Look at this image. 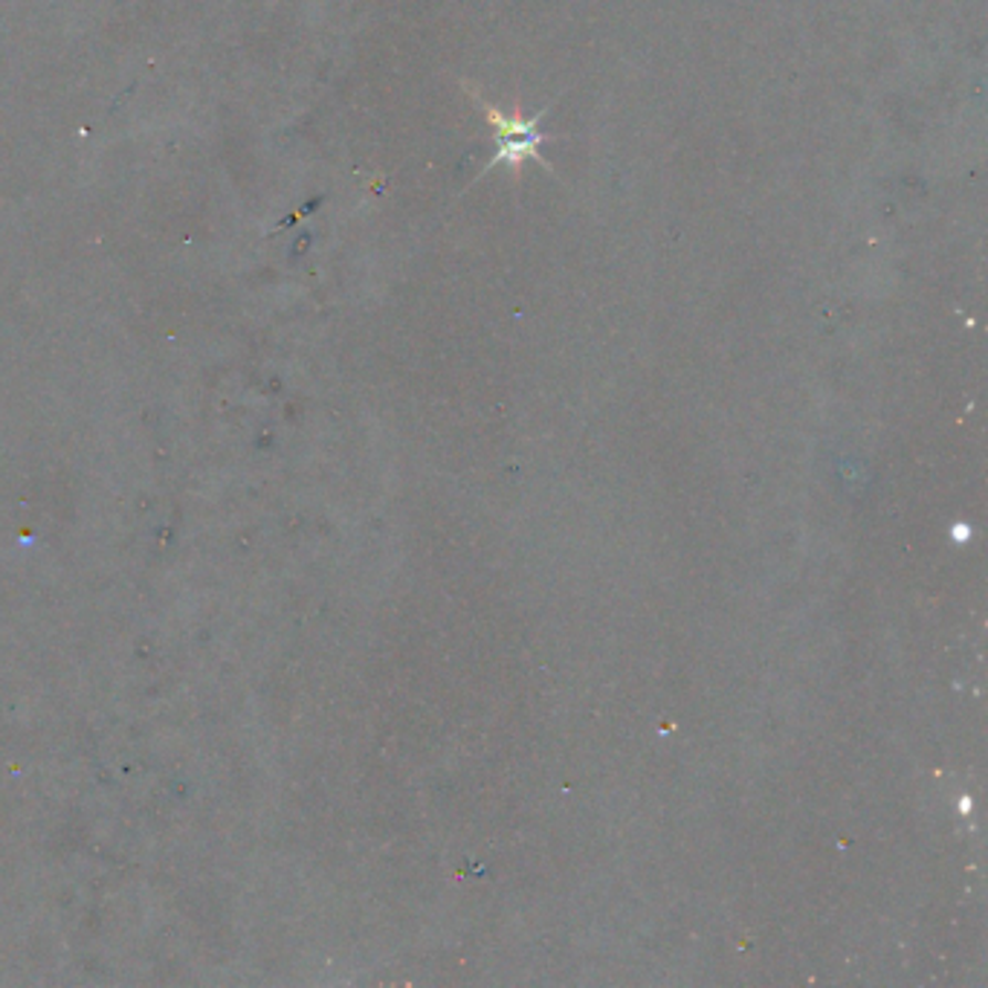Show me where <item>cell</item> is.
Listing matches in <instances>:
<instances>
[{
  "label": "cell",
  "instance_id": "1",
  "mask_svg": "<svg viewBox=\"0 0 988 988\" xmlns=\"http://www.w3.org/2000/svg\"><path fill=\"white\" fill-rule=\"evenodd\" d=\"M491 123L498 128V160L522 162L537 157L539 134L534 128V119H522V116H505L491 111Z\"/></svg>",
  "mask_w": 988,
  "mask_h": 988
}]
</instances>
